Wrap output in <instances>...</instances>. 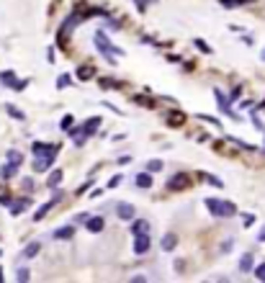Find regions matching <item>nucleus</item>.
Returning <instances> with one entry per match:
<instances>
[{
    "label": "nucleus",
    "instance_id": "1",
    "mask_svg": "<svg viewBox=\"0 0 265 283\" xmlns=\"http://www.w3.org/2000/svg\"><path fill=\"white\" fill-rule=\"evenodd\" d=\"M31 150H33V155H36V160H33V170L41 173V170L52 167L57 152H60V147H57V144H44V142H33Z\"/></svg>",
    "mask_w": 265,
    "mask_h": 283
},
{
    "label": "nucleus",
    "instance_id": "2",
    "mask_svg": "<svg viewBox=\"0 0 265 283\" xmlns=\"http://www.w3.org/2000/svg\"><path fill=\"white\" fill-rule=\"evenodd\" d=\"M206 209H209L211 217H216V219H229L237 214V206L232 201H219V198H206Z\"/></svg>",
    "mask_w": 265,
    "mask_h": 283
},
{
    "label": "nucleus",
    "instance_id": "3",
    "mask_svg": "<svg viewBox=\"0 0 265 283\" xmlns=\"http://www.w3.org/2000/svg\"><path fill=\"white\" fill-rule=\"evenodd\" d=\"M93 41H96V47L103 52V57H106L108 62H113V60H116V57H124V52H121L119 47H113V44L108 41V36H106V33H100V31H98Z\"/></svg>",
    "mask_w": 265,
    "mask_h": 283
},
{
    "label": "nucleus",
    "instance_id": "4",
    "mask_svg": "<svg viewBox=\"0 0 265 283\" xmlns=\"http://www.w3.org/2000/svg\"><path fill=\"white\" fill-rule=\"evenodd\" d=\"M98 126H100V119H90V121H85L80 129H75V131H72V142H75V144H83V142H85V139H88L90 134H93V131L98 129Z\"/></svg>",
    "mask_w": 265,
    "mask_h": 283
},
{
    "label": "nucleus",
    "instance_id": "5",
    "mask_svg": "<svg viewBox=\"0 0 265 283\" xmlns=\"http://www.w3.org/2000/svg\"><path fill=\"white\" fill-rule=\"evenodd\" d=\"M214 95H216V103H219V108H222V111L227 113V116H232L234 121H239V119L234 116V111H232V108H229V98H227V95L222 93V90H214Z\"/></svg>",
    "mask_w": 265,
    "mask_h": 283
},
{
    "label": "nucleus",
    "instance_id": "6",
    "mask_svg": "<svg viewBox=\"0 0 265 283\" xmlns=\"http://www.w3.org/2000/svg\"><path fill=\"white\" fill-rule=\"evenodd\" d=\"M60 198H62V190H57V193H54V196H52L47 203H44V206H41L36 214H33V221H41V219H44V214H47V211H49V209H52V206H54V203L60 201Z\"/></svg>",
    "mask_w": 265,
    "mask_h": 283
},
{
    "label": "nucleus",
    "instance_id": "7",
    "mask_svg": "<svg viewBox=\"0 0 265 283\" xmlns=\"http://www.w3.org/2000/svg\"><path fill=\"white\" fill-rule=\"evenodd\" d=\"M134 237H136L134 252H136V255H144V252L149 250V237H147V232H139V234H134Z\"/></svg>",
    "mask_w": 265,
    "mask_h": 283
},
{
    "label": "nucleus",
    "instance_id": "8",
    "mask_svg": "<svg viewBox=\"0 0 265 283\" xmlns=\"http://www.w3.org/2000/svg\"><path fill=\"white\" fill-rule=\"evenodd\" d=\"M0 83L3 85H8V88H16V90H21L26 83H16V75L10 72V70H5V72H0Z\"/></svg>",
    "mask_w": 265,
    "mask_h": 283
},
{
    "label": "nucleus",
    "instance_id": "9",
    "mask_svg": "<svg viewBox=\"0 0 265 283\" xmlns=\"http://www.w3.org/2000/svg\"><path fill=\"white\" fill-rule=\"evenodd\" d=\"M116 214H119L121 221H132V219H134V206H132V203H119Z\"/></svg>",
    "mask_w": 265,
    "mask_h": 283
},
{
    "label": "nucleus",
    "instance_id": "10",
    "mask_svg": "<svg viewBox=\"0 0 265 283\" xmlns=\"http://www.w3.org/2000/svg\"><path fill=\"white\" fill-rule=\"evenodd\" d=\"M29 203H31L29 198H21L18 203H8V206H10V214H16V217H18L21 211H26V209H29Z\"/></svg>",
    "mask_w": 265,
    "mask_h": 283
},
{
    "label": "nucleus",
    "instance_id": "11",
    "mask_svg": "<svg viewBox=\"0 0 265 283\" xmlns=\"http://www.w3.org/2000/svg\"><path fill=\"white\" fill-rule=\"evenodd\" d=\"M136 188H152V175H149V173L136 175Z\"/></svg>",
    "mask_w": 265,
    "mask_h": 283
},
{
    "label": "nucleus",
    "instance_id": "12",
    "mask_svg": "<svg viewBox=\"0 0 265 283\" xmlns=\"http://www.w3.org/2000/svg\"><path fill=\"white\" fill-rule=\"evenodd\" d=\"M239 270H242V273H250V270H252V255H250V252L242 255V260H239Z\"/></svg>",
    "mask_w": 265,
    "mask_h": 283
},
{
    "label": "nucleus",
    "instance_id": "13",
    "mask_svg": "<svg viewBox=\"0 0 265 283\" xmlns=\"http://www.w3.org/2000/svg\"><path fill=\"white\" fill-rule=\"evenodd\" d=\"M5 111H8V113H10V116H13L16 121H26V113L21 111V108H16V106H10V103H8V106H5Z\"/></svg>",
    "mask_w": 265,
    "mask_h": 283
},
{
    "label": "nucleus",
    "instance_id": "14",
    "mask_svg": "<svg viewBox=\"0 0 265 283\" xmlns=\"http://www.w3.org/2000/svg\"><path fill=\"white\" fill-rule=\"evenodd\" d=\"M88 229H90V232H100V229H103V217H90Z\"/></svg>",
    "mask_w": 265,
    "mask_h": 283
},
{
    "label": "nucleus",
    "instance_id": "15",
    "mask_svg": "<svg viewBox=\"0 0 265 283\" xmlns=\"http://www.w3.org/2000/svg\"><path fill=\"white\" fill-rule=\"evenodd\" d=\"M8 162L13 165V167H21V162H24V157H21V152L10 150V152H8Z\"/></svg>",
    "mask_w": 265,
    "mask_h": 283
},
{
    "label": "nucleus",
    "instance_id": "16",
    "mask_svg": "<svg viewBox=\"0 0 265 283\" xmlns=\"http://www.w3.org/2000/svg\"><path fill=\"white\" fill-rule=\"evenodd\" d=\"M54 237H57V240H70V237H72V226H65V229H57V232H54Z\"/></svg>",
    "mask_w": 265,
    "mask_h": 283
},
{
    "label": "nucleus",
    "instance_id": "17",
    "mask_svg": "<svg viewBox=\"0 0 265 283\" xmlns=\"http://www.w3.org/2000/svg\"><path fill=\"white\" fill-rule=\"evenodd\" d=\"M39 250H41V245H39V242H31V245L26 247V250H24V257H33Z\"/></svg>",
    "mask_w": 265,
    "mask_h": 283
},
{
    "label": "nucleus",
    "instance_id": "18",
    "mask_svg": "<svg viewBox=\"0 0 265 283\" xmlns=\"http://www.w3.org/2000/svg\"><path fill=\"white\" fill-rule=\"evenodd\" d=\"M163 250H175V234H165V240H163Z\"/></svg>",
    "mask_w": 265,
    "mask_h": 283
},
{
    "label": "nucleus",
    "instance_id": "19",
    "mask_svg": "<svg viewBox=\"0 0 265 283\" xmlns=\"http://www.w3.org/2000/svg\"><path fill=\"white\" fill-rule=\"evenodd\" d=\"M132 232H134V234H139V232H149V224H147V221H134V224H132Z\"/></svg>",
    "mask_w": 265,
    "mask_h": 283
},
{
    "label": "nucleus",
    "instance_id": "20",
    "mask_svg": "<svg viewBox=\"0 0 265 283\" xmlns=\"http://www.w3.org/2000/svg\"><path fill=\"white\" fill-rule=\"evenodd\" d=\"M60 180H62V170H54V173L49 175V186H52V188L60 186Z\"/></svg>",
    "mask_w": 265,
    "mask_h": 283
},
{
    "label": "nucleus",
    "instance_id": "21",
    "mask_svg": "<svg viewBox=\"0 0 265 283\" xmlns=\"http://www.w3.org/2000/svg\"><path fill=\"white\" fill-rule=\"evenodd\" d=\"M16 170H18V167H13V165L8 162V165H3V170H0V175H3V178H10V175L16 173Z\"/></svg>",
    "mask_w": 265,
    "mask_h": 283
},
{
    "label": "nucleus",
    "instance_id": "22",
    "mask_svg": "<svg viewBox=\"0 0 265 283\" xmlns=\"http://www.w3.org/2000/svg\"><path fill=\"white\" fill-rule=\"evenodd\" d=\"M222 5H227V8H232V5H242V3H252V0H219Z\"/></svg>",
    "mask_w": 265,
    "mask_h": 283
},
{
    "label": "nucleus",
    "instance_id": "23",
    "mask_svg": "<svg viewBox=\"0 0 265 283\" xmlns=\"http://www.w3.org/2000/svg\"><path fill=\"white\" fill-rule=\"evenodd\" d=\"M147 167H149V173H157V170H163V160H152Z\"/></svg>",
    "mask_w": 265,
    "mask_h": 283
},
{
    "label": "nucleus",
    "instance_id": "24",
    "mask_svg": "<svg viewBox=\"0 0 265 283\" xmlns=\"http://www.w3.org/2000/svg\"><path fill=\"white\" fill-rule=\"evenodd\" d=\"M255 276H258V278H260V281H265V263H263V265H258V268H255Z\"/></svg>",
    "mask_w": 265,
    "mask_h": 283
},
{
    "label": "nucleus",
    "instance_id": "25",
    "mask_svg": "<svg viewBox=\"0 0 265 283\" xmlns=\"http://www.w3.org/2000/svg\"><path fill=\"white\" fill-rule=\"evenodd\" d=\"M65 85H70V75H62L60 83H57V88H65Z\"/></svg>",
    "mask_w": 265,
    "mask_h": 283
},
{
    "label": "nucleus",
    "instance_id": "26",
    "mask_svg": "<svg viewBox=\"0 0 265 283\" xmlns=\"http://www.w3.org/2000/svg\"><path fill=\"white\" fill-rule=\"evenodd\" d=\"M72 126V116H65V121H62V129H70Z\"/></svg>",
    "mask_w": 265,
    "mask_h": 283
},
{
    "label": "nucleus",
    "instance_id": "27",
    "mask_svg": "<svg viewBox=\"0 0 265 283\" xmlns=\"http://www.w3.org/2000/svg\"><path fill=\"white\" fill-rule=\"evenodd\" d=\"M18 281H29V270H18Z\"/></svg>",
    "mask_w": 265,
    "mask_h": 283
},
{
    "label": "nucleus",
    "instance_id": "28",
    "mask_svg": "<svg viewBox=\"0 0 265 283\" xmlns=\"http://www.w3.org/2000/svg\"><path fill=\"white\" fill-rule=\"evenodd\" d=\"M260 242H265V229L260 232Z\"/></svg>",
    "mask_w": 265,
    "mask_h": 283
},
{
    "label": "nucleus",
    "instance_id": "29",
    "mask_svg": "<svg viewBox=\"0 0 265 283\" xmlns=\"http://www.w3.org/2000/svg\"><path fill=\"white\" fill-rule=\"evenodd\" d=\"M263 57H265V54H263Z\"/></svg>",
    "mask_w": 265,
    "mask_h": 283
}]
</instances>
